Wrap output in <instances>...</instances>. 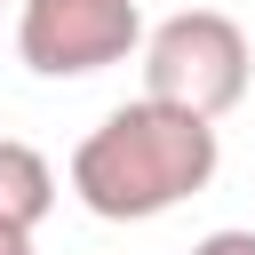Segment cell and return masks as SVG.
Returning <instances> with one entry per match:
<instances>
[{"mask_svg": "<svg viewBox=\"0 0 255 255\" xmlns=\"http://www.w3.org/2000/svg\"><path fill=\"white\" fill-rule=\"evenodd\" d=\"M48 207H56V167H48L32 143L0 135V223H8V231H40Z\"/></svg>", "mask_w": 255, "mask_h": 255, "instance_id": "cell-4", "label": "cell"}, {"mask_svg": "<svg viewBox=\"0 0 255 255\" xmlns=\"http://www.w3.org/2000/svg\"><path fill=\"white\" fill-rule=\"evenodd\" d=\"M223 167V143L207 120L191 112H167L151 96L104 112L80 151H72V199L104 223H151L167 207H183L191 191H207Z\"/></svg>", "mask_w": 255, "mask_h": 255, "instance_id": "cell-1", "label": "cell"}, {"mask_svg": "<svg viewBox=\"0 0 255 255\" xmlns=\"http://www.w3.org/2000/svg\"><path fill=\"white\" fill-rule=\"evenodd\" d=\"M247 80H255V48L223 8H183L143 32V96L167 112H191L215 128L223 112L247 104Z\"/></svg>", "mask_w": 255, "mask_h": 255, "instance_id": "cell-2", "label": "cell"}, {"mask_svg": "<svg viewBox=\"0 0 255 255\" xmlns=\"http://www.w3.org/2000/svg\"><path fill=\"white\" fill-rule=\"evenodd\" d=\"M143 48L135 0H16V56L40 80H88Z\"/></svg>", "mask_w": 255, "mask_h": 255, "instance_id": "cell-3", "label": "cell"}, {"mask_svg": "<svg viewBox=\"0 0 255 255\" xmlns=\"http://www.w3.org/2000/svg\"><path fill=\"white\" fill-rule=\"evenodd\" d=\"M0 255H32V231H8L0 223Z\"/></svg>", "mask_w": 255, "mask_h": 255, "instance_id": "cell-6", "label": "cell"}, {"mask_svg": "<svg viewBox=\"0 0 255 255\" xmlns=\"http://www.w3.org/2000/svg\"><path fill=\"white\" fill-rule=\"evenodd\" d=\"M191 255H255V231H239V223H231V231H207Z\"/></svg>", "mask_w": 255, "mask_h": 255, "instance_id": "cell-5", "label": "cell"}]
</instances>
